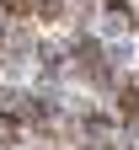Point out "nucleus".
<instances>
[{
    "label": "nucleus",
    "mask_w": 139,
    "mask_h": 150,
    "mask_svg": "<svg viewBox=\"0 0 139 150\" xmlns=\"http://www.w3.org/2000/svg\"><path fill=\"white\" fill-rule=\"evenodd\" d=\"M107 16H112V27H123V32L134 27V11H128V6H107Z\"/></svg>",
    "instance_id": "2"
},
{
    "label": "nucleus",
    "mask_w": 139,
    "mask_h": 150,
    "mask_svg": "<svg viewBox=\"0 0 139 150\" xmlns=\"http://www.w3.org/2000/svg\"><path fill=\"white\" fill-rule=\"evenodd\" d=\"M75 70L86 75V81H96V86H107L112 81V70H107V54H102V43H75Z\"/></svg>",
    "instance_id": "1"
}]
</instances>
